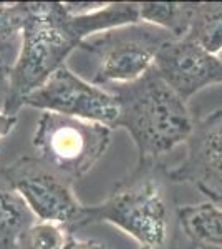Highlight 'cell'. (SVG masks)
Instances as JSON below:
<instances>
[{
  "mask_svg": "<svg viewBox=\"0 0 222 249\" xmlns=\"http://www.w3.org/2000/svg\"><path fill=\"white\" fill-rule=\"evenodd\" d=\"M23 107L50 113L102 123L115 128L118 120V103L115 95L75 73L63 65L43 83L38 90L28 95Z\"/></svg>",
  "mask_w": 222,
  "mask_h": 249,
  "instance_id": "obj_7",
  "label": "cell"
},
{
  "mask_svg": "<svg viewBox=\"0 0 222 249\" xmlns=\"http://www.w3.org/2000/svg\"><path fill=\"white\" fill-rule=\"evenodd\" d=\"M28 14L30 2H0V63L10 70L20 53Z\"/></svg>",
  "mask_w": 222,
  "mask_h": 249,
  "instance_id": "obj_13",
  "label": "cell"
},
{
  "mask_svg": "<svg viewBox=\"0 0 222 249\" xmlns=\"http://www.w3.org/2000/svg\"><path fill=\"white\" fill-rule=\"evenodd\" d=\"M217 57H219V60H221V62H222V52H221L219 55H217Z\"/></svg>",
  "mask_w": 222,
  "mask_h": 249,
  "instance_id": "obj_19",
  "label": "cell"
},
{
  "mask_svg": "<svg viewBox=\"0 0 222 249\" xmlns=\"http://www.w3.org/2000/svg\"><path fill=\"white\" fill-rule=\"evenodd\" d=\"M35 221L34 213L0 171V249H17L23 232Z\"/></svg>",
  "mask_w": 222,
  "mask_h": 249,
  "instance_id": "obj_11",
  "label": "cell"
},
{
  "mask_svg": "<svg viewBox=\"0 0 222 249\" xmlns=\"http://www.w3.org/2000/svg\"><path fill=\"white\" fill-rule=\"evenodd\" d=\"M108 90L118 103L115 128H123L131 136L138 163H157L191 135L196 120L188 102L163 82L154 68L136 82Z\"/></svg>",
  "mask_w": 222,
  "mask_h": 249,
  "instance_id": "obj_2",
  "label": "cell"
},
{
  "mask_svg": "<svg viewBox=\"0 0 222 249\" xmlns=\"http://www.w3.org/2000/svg\"><path fill=\"white\" fill-rule=\"evenodd\" d=\"M168 168L161 161L138 163L102 203L86 206L82 228L108 223L131 236L141 249H169L176 211L169 195Z\"/></svg>",
  "mask_w": 222,
  "mask_h": 249,
  "instance_id": "obj_1",
  "label": "cell"
},
{
  "mask_svg": "<svg viewBox=\"0 0 222 249\" xmlns=\"http://www.w3.org/2000/svg\"><path fill=\"white\" fill-rule=\"evenodd\" d=\"M154 71L163 82L189 102L201 90L222 83V62L189 38H169L159 48Z\"/></svg>",
  "mask_w": 222,
  "mask_h": 249,
  "instance_id": "obj_9",
  "label": "cell"
},
{
  "mask_svg": "<svg viewBox=\"0 0 222 249\" xmlns=\"http://www.w3.org/2000/svg\"><path fill=\"white\" fill-rule=\"evenodd\" d=\"M169 38L172 37L168 32L139 22L93 35L83 40L78 50L96 60L91 83L108 90L144 77L154 67L157 52Z\"/></svg>",
  "mask_w": 222,
  "mask_h": 249,
  "instance_id": "obj_4",
  "label": "cell"
},
{
  "mask_svg": "<svg viewBox=\"0 0 222 249\" xmlns=\"http://www.w3.org/2000/svg\"><path fill=\"white\" fill-rule=\"evenodd\" d=\"M10 93V68L0 63V110H5Z\"/></svg>",
  "mask_w": 222,
  "mask_h": 249,
  "instance_id": "obj_18",
  "label": "cell"
},
{
  "mask_svg": "<svg viewBox=\"0 0 222 249\" xmlns=\"http://www.w3.org/2000/svg\"><path fill=\"white\" fill-rule=\"evenodd\" d=\"M184 144L183 161L168 168L169 181L191 184L211 201H222V107L194 122Z\"/></svg>",
  "mask_w": 222,
  "mask_h": 249,
  "instance_id": "obj_8",
  "label": "cell"
},
{
  "mask_svg": "<svg viewBox=\"0 0 222 249\" xmlns=\"http://www.w3.org/2000/svg\"><path fill=\"white\" fill-rule=\"evenodd\" d=\"M176 224L199 249H222V210L216 204L179 206L176 211Z\"/></svg>",
  "mask_w": 222,
  "mask_h": 249,
  "instance_id": "obj_10",
  "label": "cell"
},
{
  "mask_svg": "<svg viewBox=\"0 0 222 249\" xmlns=\"http://www.w3.org/2000/svg\"><path fill=\"white\" fill-rule=\"evenodd\" d=\"M63 249H111L106 243L93 238H83L75 231H68Z\"/></svg>",
  "mask_w": 222,
  "mask_h": 249,
  "instance_id": "obj_16",
  "label": "cell"
},
{
  "mask_svg": "<svg viewBox=\"0 0 222 249\" xmlns=\"http://www.w3.org/2000/svg\"><path fill=\"white\" fill-rule=\"evenodd\" d=\"M186 38L211 55L222 52V2H194Z\"/></svg>",
  "mask_w": 222,
  "mask_h": 249,
  "instance_id": "obj_12",
  "label": "cell"
},
{
  "mask_svg": "<svg viewBox=\"0 0 222 249\" xmlns=\"http://www.w3.org/2000/svg\"><path fill=\"white\" fill-rule=\"evenodd\" d=\"M68 231L53 223L35 221L18 241L17 249H63Z\"/></svg>",
  "mask_w": 222,
  "mask_h": 249,
  "instance_id": "obj_15",
  "label": "cell"
},
{
  "mask_svg": "<svg viewBox=\"0 0 222 249\" xmlns=\"http://www.w3.org/2000/svg\"><path fill=\"white\" fill-rule=\"evenodd\" d=\"M111 136L113 128L106 124L43 111L32 143L38 158L73 183L103 158Z\"/></svg>",
  "mask_w": 222,
  "mask_h": 249,
  "instance_id": "obj_5",
  "label": "cell"
},
{
  "mask_svg": "<svg viewBox=\"0 0 222 249\" xmlns=\"http://www.w3.org/2000/svg\"><path fill=\"white\" fill-rule=\"evenodd\" d=\"M17 122H18V115L9 113V111H5V110H0V144H2L3 140L15 130Z\"/></svg>",
  "mask_w": 222,
  "mask_h": 249,
  "instance_id": "obj_17",
  "label": "cell"
},
{
  "mask_svg": "<svg viewBox=\"0 0 222 249\" xmlns=\"http://www.w3.org/2000/svg\"><path fill=\"white\" fill-rule=\"evenodd\" d=\"M82 45L71 15L62 2H30L22 47L10 70L5 111L17 115L28 95L38 90Z\"/></svg>",
  "mask_w": 222,
  "mask_h": 249,
  "instance_id": "obj_3",
  "label": "cell"
},
{
  "mask_svg": "<svg viewBox=\"0 0 222 249\" xmlns=\"http://www.w3.org/2000/svg\"><path fill=\"white\" fill-rule=\"evenodd\" d=\"M192 9L194 2H139V18L171 37L183 38L191 23Z\"/></svg>",
  "mask_w": 222,
  "mask_h": 249,
  "instance_id": "obj_14",
  "label": "cell"
},
{
  "mask_svg": "<svg viewBox=\"0 0 222 249\" xmlns=\"http://www.w3.org/2000/svg\"><path fill=\"white\" fill-rule=\"evenodd\" d=\"M2 171L37 221L58 224L67 231L82 228L86 206L76 198L73 183L42 158L23 156Z\"/></svg>",
  "mask_w": 222,
  "mask_h": 249,
  "instance_id": "obj_6",
  "label": "cell"
}]
</instances>
